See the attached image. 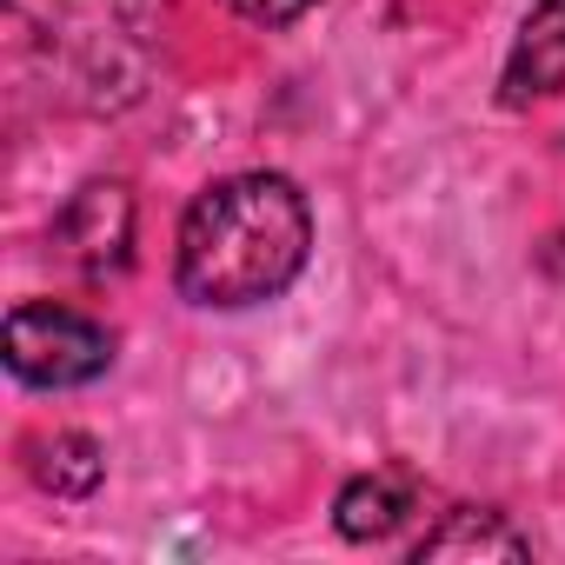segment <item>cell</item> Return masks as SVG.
Masks as SVG:
<instances>
[{
  "label": "cell",
  "mask_w": 565,
  "mask_h": 565,
  "mask_svg": "<svg viewBox=\"0 0 565 565\" xmlns=\"http://www.w3.org/2000/svg\"><path fill=\"white\" fill-rule=\"evenodd\" d=\"M8 373L21 386H41V393H67V386H87L114 366V333L74 307H54V300H28L8 313Z\"/></svg>",
  "instance_id": "obj_2"
},
{
  "label": "cell",
  "mask_w": 565,
  "mask_h": 565,
  "mask_svg": "<svg viewBox=\"0 0 565 565\" xmlns=\"http://www.w3.org/2000/svg\"><path fill=\"white\" fill-rule=\"evenodd\" d=\"M226 8H233L239 21H253V28H294L300 14L320 8V0H226Z\"/></svg>",
  "instance_id": "obj_8"
},
{
  "label": "cell",
  "mask_w": 565,
  "mask_h": 565,
  "mask_svg": "<svg viewBox=\"0 0 565 565\" xmlns=\"http://www.w3.org/2000/svg\"><path fill=\"white\" fill-rule=\"evenodd\" d=\"M413 512H419V486H413V472H399V466H380V472L347 479V492H340V505H333V519H340V532H347L353 545L393 539Z\"/></svg>",
  "instance_id": "obj_5"
},
{
  "label": "cell",
  "mask_w": 565,
  "mask_h": 565,
  "mask_svg": "<svg viewBox=\"0 0 565 565\" xmlns=\"http://www.w3.org/2000/svg\"><path fill=\"white\" fill-rule=\"evenodd\" d=\"M307 253H313L307 193L287 173H233V180H213L186 206L173 279L193 307L239 313V307H266L287 294Z\"/></svg>",
  "instance_id": "obj_1"
},
{
  "label": "cell",
  "mask_w": 565,
  "mask_h": 565,
  "mask_svg": "<svg viewBox=\"0 0 565 565\" xmlns=\"http://www.w3.org/2000/svg\"><path fill=\"white\" fill-rule=\"evenodd\" d=\"M558 87H565V0H539V8L519 21V41L505 54L499 100L532 107V100H552Z\"/></svg>",
  "instance_id": "obj_4"
},
{
  "label": "cell",
  "mask_w": 565,
  "mask_h": 565,
  "mask_svg": "<svg viewBox=\"0 0 565 565\" xmlns=\"http://www.w3.org/2000/svg\"><path fill=\"white\" fill-rule=\"evenodd\" d=\"M61 253L87 273H120L127 246H134V200L120 180H94L74 193V206L61 213Z\"/></svg>",
  "instance_id": "obj_3"
},
{
  "label": "cell",
  "mask_w": 565,
  "mask_h": 565,
  "mask_svg": "<svg viewBox=\"0 0 565 565\" xmlns=\"http://www.w3.org/2000/svg\"><path fill=\"white\" fill-rule=\"evenodd\" d=\"M28 472H34L54 499H87V492L100 486V472H107V452H100L87 433H54V439L34 446Z\"/></svg>",
  "instance_id": "obj_7"
},
{
  "label": "cell",
  "mask_w": 565,
  "mask_h": 565,
  "mask_svg": "<svg viewBox=\"0 0 565 565\" xmlns=\"http://www.w3.org/2000/svg\"><path fill=\"white\" fill-rule=\"evenodd\" d=\"M413 558L426 565V558H532V539H519L512 525H505V512H446V525L439 532H426L419 545H413Z\"/></svg>",
  "instance_id": "obj_6"
}]
</instances>
